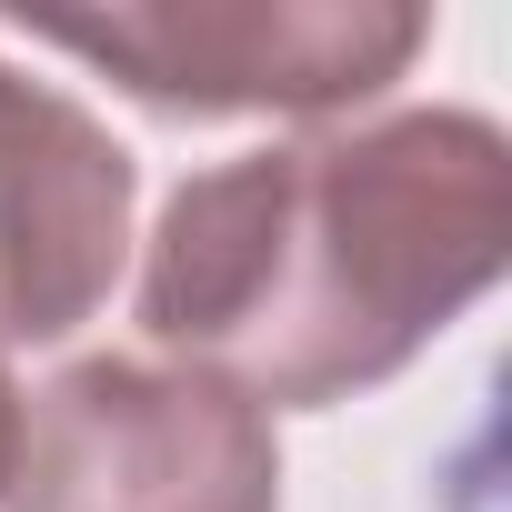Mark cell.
Instances as JSON below:
<instances>
[{"label": "cell", "mask_w": 512, "mask_h": 512, "mask_svg": "<svg viewBox=\"0 0 512 512\" xmlns=\"http://www.w3.org/2000/svg\"><path fill=\"white\" fill-rule=\"evenodd\" d=\"M0 512H282V442L191 362L91 352L21 402Z\"/></svg>", "instance_id": "3"}, {"label": "cell", "mask_w": 512, "mask_h": 512, "mask_svg": "<svg viewBox=\"0 0 512 512\" xmlns=\"http://www.w3.org/2000/svg\"><path fill=\"white\" fill-rule=\"evenodd\" d=\"M131 241V151L51 81L0 61V342L81 332Z\"/></svg>", "instance_id": "4"}, {"label": "cell", "mask_w": 512, "mask_h": 512, "mask_svg": "<svg viewBox=\"0 0 512 512\" xmlns=\"http://www.w3.org/2000/svg\"><path fill=\"white\" fill-rule=\"evenodd\" d=\"M11 432H21V392H11V372H0V482H11Z\"/></svg>", "instance_id": "5"}, {"label": "cell", "mask_w": 512, "mask_h": 512, "mask_svg": "<svg viewBox=\"0 0 512 512\" xmlns=\"http://www.w3.org/2000/svg\"><path fill=\"white\" fill-rule=\"evenodd\" d=\"M31 41L111 71L161 121H332L382 101L432 21L402 0H141V11H41Z\"/></svg>", "instance_id": "2"}, {"label": "cell", "mask_w": 512, "mask_h": 512, "mask_svg": "<svg viewBox=\"0 0 512 512\" xmlns=\"http://www.w3.org/2000/svg\"><path fill=\"white\" fill-rule=\"evenodd\" d=\"M512 262V141L392 111L191 171L141 262V332L241 402H352Z\"/></svg>", "instance_id": "1"}]
</instances>
